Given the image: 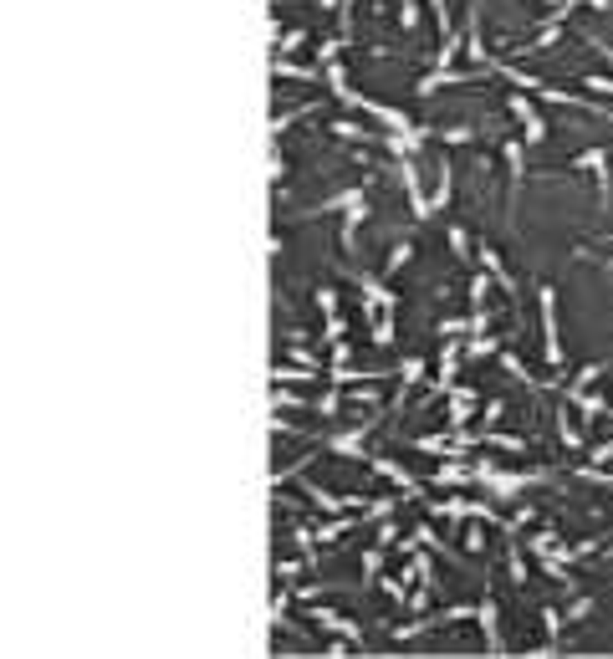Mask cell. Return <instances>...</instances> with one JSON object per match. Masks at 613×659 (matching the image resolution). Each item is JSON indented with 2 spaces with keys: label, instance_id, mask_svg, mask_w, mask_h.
I'll use <instances>...</instances> for the list:
<instances>
[{
  "label": "cell",
  "instance_id": "obj_1",
  "mask_svg": "<svg viewBox=\"0 0 613 659\" xmlns=\"http://www.w3.org/2000/svg\"><path fill=\"white\" fill-rule=\"evenodd\" d=\"M542 302V343H547V363L563 368V343H557V317H552V287H537Z\"/></svg>",
  "mask_w": 613,
  "mask_h": 659
},
{
  "label": "cell",
  "instance_id": "obj_2",
  "mask_svg": "<svg viewBox=\"0 0 613 659\" xmlns=\"http://www.w3.org/2000/svg\"><path fill=\"white\" fill-rule=\"evenodd\" d=\"M312 618H317L328 634H337L343 644H353V649H363V634H358V624H348L343 613H332V609H312Z\"/></svg>",
  "mask_w": 613,
  "mask_h": 659
},
{
  "label": "cell",
  "instance_id": "obj_3",
  "mask_svg": "<svg viewBox=\"0 0 613 659\" xmlns=\"http://www.w3.org/2000/svg\"><path fill=\"white\" fill-rule=\"evenodd\" d=\"M475 613H480V629H486V649L501 654V618H496V598H491V593L475 603Z\"/></svg>",
  "mask_w": 613,
  "mask_h": 659
},
{
  "label": "cell",
  "instance_id": "obj_4",
  "mask_svg": "<svg viewBox=\"0 0 613 659\" xmlns=\"http://www.w3.org/2000/svg\"><path fill=\"white\" fill-rule=\"evenodd\" d=\"M511 113H516V118H521V123H527V144H542V138H547V123L537 118V113H531V102H527V97H521V93L511 97Z\"/></svg>",
  "mask_w": 613,
  "mask_h": 659
},
{
  "label": "cell",
  "instance_id": "obj_5",
  "mask_svg": "<svg viewBox=\"0 0 613 659\" xmlns=\"http://www.w3.org/2000/svg\"><path fill=\"white\" fill-rule=\"evenodd\" d=\"M302 490H307V496H312V501H317V506H322V511H332V516H337V511H348V506H358V501H353V496H328V490H322L317 481H302Z\"/></svg>",
  "mask_w": 613,
  "mask_h": 659
},
{
  "label": "cell",
  "instance_id": "obj_6",
  "mask_svg": "<svg viewBox=\"0 0 613 659\" xmlns=\"http://www.w3.org/2000/svg\"><path fill=\"white\" fill-rule=\"evenodd\" d=\"M471 414H475V389H455V394H450V424L460 430Z\"/></svg>",
  "mask_w": 613,
  "mask_h": 659
},
{
  "label": "cell",
  "instance_id": "obj_7",
  "mask_svg": "<svg viewBox=\"0 0 613 659\" xmlns=\"http://www.w3.org/2000/svg\"><path fill=\"white\" fill-rule=\"evenodd\" d=\"M450 251L460 256V261L471 256V230H465V225H450Z\"/></svg>",
  "mask_w": 613,
  "mask_h": 659
},
{
  "label": "cell",
  "instance_id": "obj_8",
  "mask_svg": "<svg viewBox=\"0 0 613 659\" xmlns=\"http://www.w3.org/2000/svg\"><path fill=\"white\" fill-rule=\"evenodd\" d=\"M378 567H384V547L363 552V583H373V577H378Z\"/></svg>",
  "mask_w": 613,
  "mask_h": 659
},
{
  "label": "cell",
  "instance_id": "obj_9",
  "mask_svg": "<svg viewBox=\"0 0 613 659\" xmlns=\"http://www.w3.org/2000/svg\"><path fill=\"white\" fill-rule=\"evenodd\" d=\"M399 26H404V31L419 26V6H414V0H399Z\"/></svg>",
  "mask_w": 613,
  "mask_h": 659
},
{
  "label": "cell",
  "instance_id": "obj_10",
  "mask_svg": "<svg viewBox=\"0 0 613 659\" xmlns=\"http://www.w3.org/2000/svg\"><path fill=\"white\" fill-rule=\"evenodd\" d=\"M409 251H414V245H409V240H404V245H394V256H388V276H394V271H399L404 261H409Z\"/></svg>",
  "mask_w": 613,
  "mask_h": 659
},
{
  "label": "cell",
  "instance_id": "obj_11",
  "mask_svg": "<svg viewBox=\"0 0 613 659\" xmlns=\"http://www.w3.org/2000/svg\"><path fill=\"white\" fill-rule=\"evenodd\" d=\"M471 302H475V312H480V302H486V276L471 281Z\"/></svg>",
  "mask_w": 613,
  "mask_h": 659
}]
</instances>
